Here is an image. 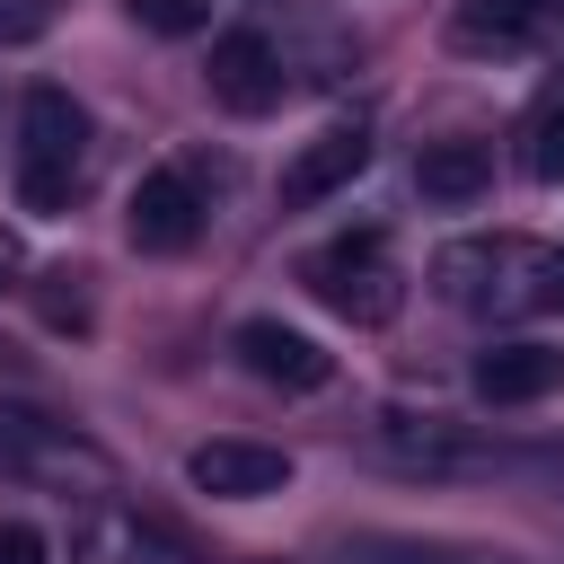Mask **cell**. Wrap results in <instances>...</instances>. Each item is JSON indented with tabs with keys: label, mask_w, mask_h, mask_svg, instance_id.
<instances>
[{
	"label": "cell",
	"mask_w": 564,
	"mask_h": 564,
	"mask_svg": "<svg viewBox=\"0 0 564 564\" xmlns=\"http://www.w3.org/2000/svg\"><path fill=\"white\" fill-rule=\"evenodd\" d=\"M9 264H18V247H9V238H0V273H9Z\"/></svg>",
	"instance_id": "18"
},
{
	"label": "cell",
	"mask_w": 564,
	"mask_h": 564,
	"mask_svg": "<svg viewBox=\"0 0 564 564\" xmlns=\"http://www.w3.org/2000/svg\"><path fill=\"white\" fill-rule=\"evenodd\" d=\"M62 458H79V441L62 432V423H44V414H0V467H62Z\"/></svg>",
	"instance_id": "14"
},
{
	"label": "cell",
	"mask_w": 564,
	"mask_h": 564,
	"mask_svg": "<svg viewBox=\"0 0 564 564\" xmlns=\"http://www.w3.org/2000/svg\"><path fill=\"white\" fill-rule=\"evenodd\" d=\"M203 212H212L203 176H194L185 159H167V167H150V176L132 185V203H123V238H132L141 256H185V247L203 238Z\"/></svg>",
	"instance_id": "5"
},
{
	"label": "cell",
	"mask_w": 564,
	"mask_h": 564,
	"mask_svg": "<svg viewBox=\"0 0 564 564\" xmlns=\"http://www.w3.org/2000/svg\"><path fill=\"white\" fill-rule=\"evenodd\" d=\"M361 167H370V132H361V123H326V132H308V141L282 159V203L308 212V203L344 194Z\"/></svg>",
	"instance_id": "8"
},
{
	"label": "cell",
	"mask_w": 564,
	"mask_h": 564,
	"mask_svg": "<svg viewBox=\"0 0 564 564\" xmlns=\"http://www.w3.org/2000/svg\"><path fill=\"white\" fill-rule=\"evenodd\" d=\"M0 564H44V538L26 520H0Z\"/></svg>",
	"instance_id": "17"
},
{
	"label": "cell",
	"mask_w": 564,
	"mask_h": 564,
	"mask_svg": "<svg viewBox=\"0 0 564 564\" xmlns=\"http://www.w3.org/2000/svg\"><path fill=\"white\" fill-rule=\"evenodd\" d=\"M520 167H529L538 185H564V79L538 88V106H529V123H520Z\"/></svg>",
	"instance_id": "13"
},
{
	"label": "cell",
	"mask_w": 564,
	"mask_h": 564,
	"mask_svg": "<svg viewBox=\"0 0 564 564\" xmlns=\"http://www.w3.org/2000/svg\"><path fill=\"white\" fill-rule=\"evenodd\" d=\"M494 185V150L485 141H423L414 159V194L423 203H476Z\"/></svg>",
	"instance_id": "12"
},
{
	"label": "cell",
	"mask_w": 564,
	"mask_h": 564,
	"mask_svg": "<svg viewBox=\"0 0 564 564\" xmlns=\"http://www.w3.org/2000/svg\"><path fill=\"white\" fill-rule=\"evenodd\" d=\"M123 9H132V26H141V35H167V44L212 26V9H203V0H123Z\"/></svg>",
	"instance_id": "15"
},
{
	"label": "cell",
	"mask_w": 564,
	"mask_h": 564,
	"mask_svg": "<svg viewBox=\"0 0 564 564\" xmlns=\"http://www.w3.org/2000/svg\"><path fill=\"white\" fill-rule=\"evenodd\" d=\"M70 564H194V546L141 502H79L70 511Z\"/></svg>",
	"instance_id": "4"
},
{
	"label": "cell",
	"mask_w": 564,
	"mask_h": 564,
	"mask_svg": "<svg viewBox=\"0 0 564 564\" xmlns=\"http://www.w3.org/2000/svg\"><path fill=\"white\" fill-rule=\"evenodd\" d=\"M79 150H88V115L70 106V88H26V106H18V203L70 212Z\"/></svg>",
	"instance_id": "2"
},
{
	"label": "cell",
	"mask_w": 564,
	"mask_h": 564,
	"mask_svg": "<svg viewBox=\"0 0 564 564\" xmlns=\"http://www.w3.org/2000/svg\"><path fill=\"white\" fill-rule=\"evenodd\" d=\"M555 388H564V344L520 335V344L476 352V397H485V405H538V397H555Z\"/></svg>",
	"instance_id": "11"
},
{
	"label": "cell",
	"mask_w": 564,
	"mask_h": 564,
	"mask_svg": "<svg viewBox=\"0 0 564 564\" xmlns=\"http://www.w3.org/2000/svg\"><path fill=\"white\" fill-rule=\"evenodd\" d=\"M203 79H212V97L229 115H264V106H282V44L264 26H220Z\"/></svg>",
	"instance_id": "6"
},
{
	"label": "cell",
	"mask_w": 564,
	"mask_h": 564,
	"mask_svg": "<svg viewBox=\"0 0 564 564\" xmlns=\"http://www.w3.org/2000/svg\"><path fill=\"white\" fill-rule=\"evenodd\" d=\"M185 476L203 494H220V502H264V494L291 485V449H273V441H203L185 458Z\"/></svg>",
	"instance_id": "9"
},
{
	"label": "cell",
	"mask_w": 564,
	"mask_h": 564,
	"mask_svg": "<svg viewBox=\"0 0 564 564\" xmlns=\"http://www.w3.org/2000/svg\"><path fill=\"white\" fill-rule=\"evenodd\" d=\"M441 291L467 317H529V308H564V247H538L520 229H485V238H449L441 247Z\"/></svg>",
	"instance_id": "1"
},
{
	"label": "cell",
	"mask_w": 564,
	"mask_h": 564,
	"mask_svg": "<svg viewBox=\"0 0 564 564\" xmlns=\"http://www.w3.org/2000/svg\"><path fill=\"white\" fill-rule=\"evenodd\" d=\"M546 35H564V0H458L449 9V44L458 53H538Z\"/></svg>",
	"instance_id": "7"
},
{
	"label": "cell",
	"mask_w": 564,
	"mask_h": 564,
	"mask_svg": "<svg viewBox=\"0 0 564 564\" xmlns=\"http://www.w3.org/2000/svg\"><path fill=\"white\" fill-rule=\"evenodd\" d=\"M300 282H308L335 317H352V326H388L397 300H405V273H397L388 229H344V238H326V247L300 264Z\"/></svg>",
	"instance_id": "3"
},
{
	"label": "cell",
	"mask_w": 564,
	"mask_h": 564,
	"mask_svg": "<svg viewBox=\"0 0 564 564\" xmlns=\"http://www.w3.org/2000/svg\"><path fill=\"white\" fill-rule=\"evenodd\" d=\"M229 344H238V361H247V370H256L264 388H291V397L326 388V370H335V361H326V352H317V344H308L300 326H282V317H247V326H238Z\"/></svg>",
	"instance_id": "10"
},
{
	"label": "cell",
	"mask_w": 564,
	"mask_h": 564,
	"mask_svg": "<svg viewBox=\"0 0 564 564\" xmlns=\"http://www.w3.org/2000/svg\"><path fill=\"white\" fill-rule=\"evenodd\" d=\"M335 564H458V555H441V546H414V538H352Z\"/></svg>",
	"instance_id": "16"
}]
</instances>
